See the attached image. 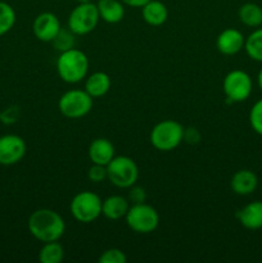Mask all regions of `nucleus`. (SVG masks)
Here are the masks:
<instances>
[{"instance_id": "f257e3e1", "label": "nucleus", "mask_w": 262, "mask_h": 263, "mask_svg": "<svg viewBox=\"0 0 262 263\" xmlns=\"http://www.w3.org/2000/svg\"><path fill=\"white\" fill-rule=\"evenodd\" d=\"M28 231L41 243L58 241L66 231V223L62 216L49 208H41L28 217Z\"/></svg>"}, {"instance_id": "f03ea898", "label": "nucleus", "mask_w": 262, "mask_h": 263, "mask_svg": "<svg viewBox=\"0 0 262 263\" xmlns=\"http://www.w3.org/2000/svg\"><path fill=\"white\" fill-rule=\"evenodd\" d=\"M90 63L86 54L76 48L62 51L57 61L59 77L67 84H77L86 79Z\"/></svg>"}, {"instance_id": "7ed1b4c3", "label": "nucleus", "mask_w": 262, "mask_h": 263, "mask_svg": "<svg viewBox=\"0 0 262 263\" xmlns=\"http://www.w3.org/2000/svg\"><path fill=\"white\" fill-rule=\"evenodd\" d=\"M185 128L177 121L164 120L157 123L151 131V144L161 152H171L184 140Z\"/></svg>"}, {"instance_id": "20e7f679", "label": "nucleus", "mask_w": 262, "mask_h": 263, "mask_svg": "<svg viewBox=\"0 0 262 263\" xmlns=\"http://www.w3.org/2000/svg\"><path fill=\"white\" fill-rule=\"evenodd\" d=\"M108 180L120 189H130L139 179V167L133 158L118 156L107 164Z\"/></svg>"}, {"instance_id": "39448f33", "label": "nucleus", "mask_w": 262, "mask_h": 263, "mask_svg": "<svg viewBox=\"0 0 262 263\" xmlns=\"http://www.w3.org/2000/svg\"><path fill=\"white\" fill-rule=\"evenodd\" d=\"M102 203L103 200L99 195L85 190L74 195L69 204V210L74 220L81 223H90L98 220L102 215Z\"/></svg>"}, {"instance_id": "423d86ee", "label": "nucleus", "mask_w": 262, "mask_h": 263, "mask_svg": "<svg viewBox=\"0 0 262 263\" xmlns=\"http://www.w3.org/2000/svg\"><path fill=\"white\" fill-rule=\"evenodd\" d=\"M125 218L128 228L138 234L153 233L159 225L158 212L146 203L131 204Z\"/></svg>"}, {"instance_id": "0eeeda50", "label": "nucleus", "mask_w": 262, "mask_h": 263, "mask_svg": "<svg viewBox=\"0 0 262 263\" xmlns=\"http://www.w3.org/2000/svg\"><path fill=\"white\" fill-rule=\"evenodd\" d=\"M92 99L86 91L80 89L68 90L58 102L59 112L69 120H77L89 115L92 108Z\"/></svg>"}, {"instance_id": "6e6552de", "label": "nucleus", "mask_w": 262, "mask_h": 263, "mask_svg": "<svg viewBox=\"0 0 262 263\" xmlns=\"http://www.w3.org/2000/svg\"><path fill=\"white\" fill-rule=\"evenodd\" d=\"M100 15L98 12L97 4L94 3H84L77 4L69 13L68 28L74 35H87L97 28Z\"/></svg>"}, {"instance_id": "1a4fd4ad", "label": "nucleus", "mask_w": 262, "mask_h": 263, "mask_svg": "<svg viewBox=\"0 0 262 263\" xmlns=\"http://www.w3.org/2000/svg\"><path fill=\"white\" fill-rule=\"evenodd\" d=\"M222 89L226 98L233 103L244 102L252 92V79L247 72L234 69L225 76Z\"/></svg>"}, {"instance_id": "9d476101", "label": "nucleus", "mask_w": 262, "mask_h": 263, "mask_svg": "<svg viewBox=\"0 0 262 263\" xmlns=\"http://www.w3.org/2000/svg\"><path fill=\"white\" fill-rule=\"evenodd\" d=\"M26 151L27 146L21 136L13 134L0 136V164L3 166H13L21 162Z\"/></svg>"}, {"instance_id": "9b49d317", "label": "nucleus", "mask_w": 262, "mask_h": 263, "mask_svg": "<svg viewBox=\"0 0 262 263\" xmlns=\"http://www.w3.org/2000/svg\"><path fill=\"white\" fill-rule=\"evenodd\" d=\"M62 26L59 18L51 12H44L36 15L32 23L33 35L38 40L43 43H51L58 32L61 31Z\"/></svg>"}, {"instance_id": "f8f14e48", "label": "nucleus", "mask_w": 262, "mask_h": 263, "mask_svg": "<svg viewBox=\"0 0 262 263\" xmlns=\"http://www.w3.org/2000/svg\"><path fill=\"white\" fill-rule=\"evenodd\" d=\"M244 43H246V39H244L243 33L235 28L223 30L216 40L218 51L223 55H234V54L239 53L244 48Z\"/></svg>"}, {"instance_id": "ddd939ff", "label": "nucleus", "mask_w": 262, "mask_h": 263, "mask_svg": "<svg viewBox=\"0 0 262 263\" xmlns=\"http://www.w3.org/2000/svg\"><path fill=\"white\" fill-rule=\"evenodd\" d=\"M89 158L91 163L107 166L115 158V146L105 138L94 139L89 145Z\"/></svg>"}, {"instance_id": "4468645a", "label": "nucleus", "mask_w": 262, "mask_h": 263, "mask_svg": "<svg viewBox=\"0 0 262 263\" xmlns=\"http://www.w3.org/2000/svg\"><path fill=\"white\" fill-rule=\"evenodd\" d=\"M236 218L241 226L248 230H258L262 228V202L256 200L244 205L236 212Z\"/></svg>"}, {"instance_id": "2eb2a0df", "label": "nucleus", "mask_w": 262, "mask_h": 263, "mask_svg": "<svg viewBox=\"0 0 262 263\" xmlns=\"http://www.w3.org/2000/svg\"><path fill=\"white\" fill-rule=\"evenodd\" d=\"M258 185V179L256 174L249 170H239L233 175L230 181V187L235 194L249 195L256 190Z\"/></svg>"}, {"instance_id": "dca6fc26", "label": "nucleus", "mask_w": 262, "mask_h": 263, "mask_svg": "<svg viewBox=\"0 0 262 263\" xmlns=\"http://www.w3.org/2000/svg\"><path fill=\"white\" fill-rule=\"evenodd\" d=\"M130 205L127 198L121 197V195H110L107 199L103 200L102 215L108 220H121L126 216Z\"/></svg>"}, {"instance_id": "f3484780", "label": "nucleus", "mask_w": 262, "mask_h": 263, "mask_svg": "<svg viewBox=\"0 0 262 263\" xmlns=\"http://www.w3.org/2000/svg\"><path fill=\"white\" fill-rule=\"evenodd\" d=\"M141 14L145 23L153 27L162 26L169 18V9L159 0H151L141 8Z\"/></svg>"}, {"instance_id": "a211bd4d", "label": "nucleus", "mask_w": 262, "mask_h": 263, "mask_svg": "<svg viewBox=\"0 0 262 263\" xmlns=\"http://www.w3.org/2000/svg\"><path fill=\"white\" fill-rule=\"evenodd\" d=\"M97 8L100 20L107 23H118L125 17V7L121 0H99Z\"/></svg>"}, {"instance_id": "6ab92c4d", "label": "nucleus", "mask_w": 262, "mask_h": 263, "mask_svg": "<svg viewBox=\"0 0 262 263\" xmlns=\"http://www.w3.org/2000/svg\"><path fill=\"white\" fill-rule=\"evenodd\" d=\"M110 77L105 72H94L86 76L85 81V91L91 98L104 97L110 89Z\"/></svg>"}, {"instance_id": "aec40b11", "label": "nucleus", "mask_w": 262, "mask_h": 263, "mask_svg": "<svg viewBox=\"0 0 262 263\" xmlns=\"http://www.w3.org/2000/svg\"><path fill=\"white\" fill-rule=\"evenodd\" d=\"M239 20L248 27H259L262 25V8L254 3H246L239 9Z\"/></svg>"}, {"instance_id": "412c9836", "label": "nucleus", "mask_w": 262, "mask_h": 263, "mask_svg": "<svg viewBox=\"0 0 262 263\" xmlns=\"http://www.w3.org/2000/svg\"><path fill=\"white\" fill-rule=\"evenodd\" d=\"M64 258L63 247L58 241L44 243L39 253V261L41 263H61Z\"/></svg>"}, {"instance_id": "4be33fe9", "label": "nucleus", "mask_w": 262, "mask_h": 263, "mask_svg": "<svg viewBox=\"0 0 262 263\" xmlns=\"http://www.w3.org/2000/svg\"><path fill=\"white\" fill-rule=\"evenodd\" d=\"M244 49L249 58L256 62H262V28L254 30L244 43Z\"/></svg>"}, {"instance_id": "5701e85b", "label": "nucleus", "mask_w": 262, "mask_h": 263, "mask_svg": "<svg viewBox=\"0 0 262 263\" xmlns=\"http://www.w3.org/2000/svg\"><path fill=\"white\" fill-rule=\"evenodd\" d=\"M15 18L17 17L12 5L0 0V37L14 27Z\"/></svg>"}, {"instance_id": "b1692460", "label": "nucleus", "mask_w": 262, "mask_h": 263, "mask_svg": "<svg viewBox=\"0 0 262 263\" xmlns=\"http://www.w3.org/2000/svg\"><path fill=\"white\" fill-rule=\"evenodd\" d=\"M74 36L76 35H74L68 27H62L61 31L58 32V35L54 37V40L51 41V43H53L54 48L62 53V51H66L74 48Z\"/></svg>"}, {"instance_id": "393cba45", "label": "nucleus", "mask_w": 262, "mask_h": 263, "mask_svg": "<svg viewBox=\"0 0 262 263\" xmlns=\"http://www.w3.org/2000/svg\"><path fill=\"white\" fill-rule=\"evenodd\" d=\"M249 122H251L252 128L262 136V99L254 103L252 107L251 113H249Z\"/></svg>"}, {"instance_id": "a878e982", "label": "nucleus", "mask_w": 262, "mask_h": 263, "mask_svg": "<svg viewBox=\"0 0 262 263\" xmlns=\"http://www.w3.org/2000/svg\"><path fill=\"white\" fill-rule=\"evenodd\" d=\"M100 263H126L127 262V257L123 253L121 249L117 248H110L107 249L102 253L99 257Z\"/></svg>"}, {"instance_id": "bb28decb", "label": "nucleus", "mask_w": 262, "mask_h": 263, "mask_svg": "<svg viewBox=\"0 0 262 263\" xmlns=\"http://www.w3.org/2000/svg\"><path fill=\"white\" fill-rule=\"evenodd\" d=\"M87 177L90 179V181L95 182V184L104 181L105 179H108L107 166L92 163V166L90 167L89 171H87Z\"/></svg>"}, {"instance_id": "cd10ccee", "label": "nucleus", "mask_w": 262, "mask_h": 263, "mask_svg": "<svg viewBox=\"0 0 262 263\" xmlns=\"http://www.w3.org/2000/svg\"><path fill=\"white\" fill-rule=\"evenodd\" d=\"M146 193L143 187H139L133 185L130 187V193H128V202L131 204H139V203H145Z\"/></svg>"}, {"instance_id": "c85d7f7f", "label": "nucleus", "mask_w": 262, "mask_h": 263, "mask_svg": "<svg viewBox=\"0 0 262 263\" xmlns=\"http://www.w3.org/2000/svg\"><path fill=\"white\" fill-rule=\"evenodd\" d=\"M123 3V5H128V7L133 8H143L151 0H121Z\"/></svg>"}, {"instance_id": "c756f323", "label": "nucleus", "mask_w": 262, "mask_h": 263, "mask_svg": "<svg viewBox=\"0 0 262 263\" xmlns=\"http://www.w3.org/2000/svg\"><path fill=\"white\" fill-rule=\"evenodd\" d=\"M258 85H259V89H261V91H262V68L258 73Z\"/></svg>"}, {"instance_id": "7c9ffc66", "label": "nucleus", "mask_w": 262, "mask_h": 263, "mask_svg": "<svg viewBox=\"0 0 262 263\" xmlns=\"http://www.w3.org/2000/svg\"><path fill=\"white\" fill-rule=\"evenodd\" d=\"M76 2L79 3V4H84V3H90L91 0H76Z\"/></svg>"}]
</instances>
